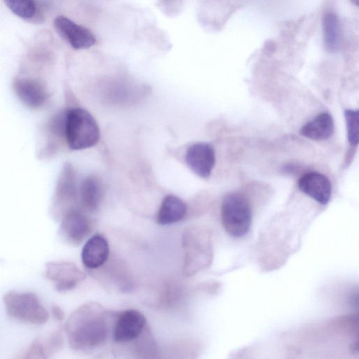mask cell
<instances>
[{
  "label": "cell",
  "instance_id": "6da1fadb",
  "mask_svg": "<svg viewBox=\"0 0 359 359\" xmlns=\"http://www.w3.org/2000/svg\"><path fill=\"white\" fill-rule=\"evenodd\" d=\"M107 313L95 303L78 308L67 321L65 330L70 346L82 351L100 348L109 337Z\"/></svg>",
  "mask_w": 359,
  "mask_h": 359
},
{
  "label": "cell",
  "instance_id": "7a4b0ae2",
  "mask_svg": "<svg viewBox=\"0 0 359 359\" xmlns=\"http://www.w3.org/2000/svg\"><path fill=\"white\" fill-rule=\"evenodd\" d=\"M64 136L72 149H84L97 144L100 130L96 121L88 111L75 107L66 111Z\"/></svg>",
  "mask_w": 359,
  "mask_h": 359
},
{
  "label": "cell",
  "instance_id": "3957f363",
  "mask_svg": "<svg viewBox=\"0 0 359 359\" xmlns=\"http://www.w3.org/2000/svg\"><path fill=\"white\" fill-rule=\"evenodd\" d=\"M222 224L229 235L241 238L250 231L252 210L249 201L240 193L226 195L221 206Z\"/></svg>",
  "mask_w": 359,
  "mask_h": 359
},
{
  "label": "cell",
  "instance_id": "277c9868",
  "mask_svg": "<svg viewBox=\"0 0 359 359\" xmlns=\"http://www.w3.org/2000/svg\"><path fill=\"white\" fill-rule=\"evenodd\" d=\"M3 299L6 312L12 318L36 325L43 324L49 318L48 311L34 293L11 291Z\"/></svg>",
  "mask_w": 359,
  "mask_h": 359
},
{
  "label": "cell",
  "instance_id": "5b68a950",
  "mask_svg": "<svg viewBox=\"0 0 359 359\" xmlns=\"http://www.w3.org/2000/svg\"><path fill=\"white\" fill-rule=\"evenodd\" d=\"M184 251L183 273L192 276L208 262L210 247L206 231L199 227H189L182 236Z\"/></svg>",
  "mask_w": 359,
  "mask_h": 359
},
{
  "label": "cell",
  "instance_id": "8992f818",
  "mask_svg": "<svg viewBox=\"0 0 359 359\" xmlns=\"http://www.w3.org/2000/svg\"><path fill=\"white\" fill-rule=\"evenodd\" d=\"M93 223L88 216L73 208L63 215L60 231L65 241L78 245L91 233Z\"/></svg>",
  "mask_w": 359,
  "mask_h": 359
},
{
  "label": "cell",
  "instance_id": "52a82bcc",
  "mask_svg": "<svg viewBox=\"0 0 359 359\" xmlns=\"http://www.w3.org/2000/svg\"><path fill=\"white\" fill-rule=\"evenodd\" d=\"M53 25L57 34L76 50L87 49L96 43L90 30L65 16L55 18Z\"/></svg>",
  "mask_w": 359,
  "mask_h": 359
},
{
  "label": "cell",
  "instance_id": "ba28073f",
  "mask_svg": "<svg viewBox=\"0 0 359 359\" xmlns=\"http://www.w3.org/2000/svg\"><path fill=\"white\" fill-rule=\"evenodd\" d=\"M45 277L53 282L59 292L74 288L86 276L75 264L69 262H49L46 266Z\"/></svg>",
  "mask_w": 359,
  "mask_h": 359
},
{
  "label": "cell",
  "instance_id": "9c48e42d",
  "mask_svg": "<svg viewBox=\"0 0 359 359\" xmlns=\"http://www.w3.org/2000/svg\"><path fill=\"white\" fill-rule=\"evenodd\" d=\"M146 323V318L139 311L126 310L118 316L114 323L112 337L116 342L133 341L142 334Z\"/></svg>",
  "mask_w": 359,
  "mask_h": 359
},
{
  "label": "cell",
  "instance_id": "30bf717a",
  "mask_svg": "<svg viewBox=\"0 0 359 359\" xmlns=\"http://www.w3.org/2000/svg\"><path fill=\"white\" fill-rule=\"evenodd\" d=\"M185 161L189 168L202 178L208 177L215 163V150L206 142H197L187 150Z\"/></svg>",
  "mask_w": 359,
  "mask_h": 359
},
{
  "label": "cell",
  "instance_id": "8fae6325",
  "mask_svg": "<svg viewBox=\"0 0 359 359\" xmlns=\"http://www.w3.org/2000/svg\"><path fill=\"white\" fill-rule=\"evenodd\" d=\"M299 189L321 205L329 203L332 185L328 177L318 172L303 175L298 180Z\"/></svg>",
  "mask_w": 359,
  "mask_h": 359
},
{
  "label": "cell",
  "instance_id": "7c38bea8",
  "mask_svg": "<svg viewBox=\"0 0 359 359\" xmlns=\"http://www.w3.org/2000/svg\"><path fill=\"white\" fill-rule=\"evenodd\" d=\"M109 255V246L107 239L95 233L85 243L81 250V260L86 268L95 270L102 267Z\"/></svg>",
  "mask_w": 359,
  "mask_h": 359
},
{
  "label": "cell",
  "instance_id": "4fadbf2b",
  "mask_svg": "<svg viewBox=\"0 0 359 359\" xmlns=\"http://www.w3.org/2000/svg\"><path fill=\"white\" fill-rule=\"evenodd\" d=\"M14 89L20 101L32 109L40 107L48 97L44 86L36 79H18L14 83Z\"/></svg>",
  "mask_w": 359,
  "mask_h": 359
},
{
  "label": "cell",
  "instance_id": "5bb4252c",
  "mask_svg": "<svg viewBox=\"0 0 359 359\" xmlns=\"http://www.w3.org/2000/svg\"><path fill=\"white\" fill-rule=\"evenodd\" d=\"M334 130L332 116L327 112H322L302 126L299 133L308 139L321 141L329 139L334 133Z\"/></svg>",
  "mask_w": 359,
  "mask_h": 359
},
{
  "label": "cell",
  "instance_id": "9a60e30c",
  "mask_svg": "<svg viewBox=\"0 0 359 359\" xmlns=\"http://www.w3.org/2000/svg\"><path fill=\"white\" fill-rule=\"evenodd\" d=\"M76 198L74 172L70 165H66L60 177L55 198V204L62 208L63 215L73 209L69 205H72Z\"/></svg>",
  "mask_w": 359,
  "mask_h": 359
},
{
  "label": "cell",
  "instance_id": "2e32d148",
  "mask_svg": "<svg viewBox=\"0 0 359 359\" xmlns=\"http://www.w3.org/2000/svg\"><path fill=\"white\" fill-rule=\"evenodd\" d=\"M103 187L101 180L96 176L86 177L79 189L80 203L86 211H96L102 200Z\"/></svg>",
  "mask_w": 359,
  "mask_h": 359
},
{
  "label": "cell",
  "instance_id": "e0dca14e",
  "mask_svg": "<svg viewBox=\"0 0 359 359\" xmlns=\"http://www.w3.org/2000/svg\"><path fill=\"white\" fill-rule=\"evenodd\" d=\"M187 205L179 197L166 196L156 215V222L161 225H168L181 221L187 214Z\"/></svg>",
  "mask_w": 359,
  "mask_h": 359
},
{
  "label": "cell",
  "instance_id": "ac0fdd59",
  "mask_svg": "<svg viewBox=\"0 0 359 359\" xmlns=\"http://www.w3.org/2000/svg\"><path fill=\"white\" fill-rule=\"evenodd\" d=\"M325 45L330 51L337 50L340 43L341 30L337 17L333 14H326L323 19Z\"/></svg>",
  "mask_w": 359,
  "mask_h": 359
},
{
  "label": "cell",
  "instance_id": "d6986e66",
  "mask_svg": "<svg viewBox=\"0 0 359 359\" xmlns=\"http://www.w3.org/2000/svg\"><path fill=\"white\" fill-rule=\"evenodd\" d=\"M344 118L348 141L351 145L356 146L359 141V110L346 109Z\"/></svg>",
  "mask_w": 359,
  "mask_h": 359
},
{
  "label": "cell",
  "instance_id": "ffe728a7",
  "mask_svg": "<svg viewBox=\"0 0 359 359\" xmlns=\"http://www.w3.org/2000/svg\"><path fill=\"white\" fill-rule=\"evenodd\" d=\"M8 8L16 15L23 19L32 18L36 12L34 0H4Z\"/></svg>",
  "mask_w": 359,
  "mask_h": 359
},
{
  "label": "cell",
  "instance_id": "44dd1931",
  "mask_svg": "<svg viewBox=\"0 0 359 359\" xmlns=\"http://www.w3.org/2000/svg\"><path fill=\"white\" fill-rule=\"evenodd\" d=\"M53 315L58 319H62L63 318V312L62 311L58 308L57 306H55L54 308L53 309Z\"/></svg>",
  "mask_w": 359,
  "mask_h": 359
}]
</instances>
